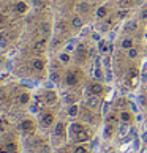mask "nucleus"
<instances>
[{
    "label": "nucleus",
    "instance_id": "obj_1",
    "mask_svg": "<svg viewBox=\"0 0 147 153\" xmlns=\"http://www.w3.org/2000/svg\"><path fill=\"white\" fill-rule=\"evenodd\" d=\"M82 76H84V73L79 68H68L63 74V82L66 87H78Z\"/></svg>",
    "mask_w": 147,
    "mask_h": 153
},
{
    "label": "nucleus",
    "instance_id": "obj_2",
    "mask_svg": "<svg viewBox=\"0 0 147 153\" xmlns=\"http://www.w3.org/2000/svg\"><path fill=\"white\" fill-rule=\"evenodd\" d=\"M29 68L33 74H44L48 70V60L43 57V55H35L33 59H30L29 62Z\"/></svg>",
    "mask_w": 147,
    "mask_h": 153
},
{
    "label": "nucleus",
    "instance_id": "obj_3",
    "mask_svg": "<svg viewBox=\"0 0 147 153\" xmlns=\"http://www.w3.org/2000/svg\"><path fill=\"white\" fill-rule=\"evenodd\" d=\"M73 55H75V60L78 62V63H84V62L90 57L89 55V48L84 43L76 44V49H75V52H73Z\"/></svg>",
    "mask_w": 147,
    "mask_h": 153
},
{
    "label": "nucleus",
    "instance_id": "obj_4",
    "mask_svg": "<svg viewBox=\"0 0 147 153\" xmlns=\"http://www.w3.org/2000/svg\"><path fill=\"white\" fill-rule=\"evenodd\" d=\"M40 123H41L43 126H46V128L54 126V125H55V115H54V112H51V111H41V112H40Z\"/></svg>",
    "mask_w": 147,
    "mask_h": 153
},
{
    "label": "nucleus",
    "instance_id": "obj_5",
    "mask_svg": "<svg viewBox=\"0 0 147 153\" xmlns=\"http://www.w3.org/2000/svg\"><path fill=\"white\" fill-rule=\"evenodd\" d=\"M48 44H49V39H48V38H38L37 41H33L32 51H33V52H35L37 55H41V54L46 52Z\"/></svg>",
    "mask_w": 147,
    "mask_h": 153
},
{
    "label": "nucleus",
    "instance_id": "obj_6",
    "mask_svg": "<svg viewBox=\"0 0 147 153\" xmlns=\"http://www.w3.org/2000/svg\"><path fill=\"white\" fill-rule=\"evenodd\" d=\"M43 103L46 106H55L59 103V95L55 90H46L43 95Z\"/></svg>",
    "mask_w": 147,
    "mask_h": 153
},
{
    "label": "nucleus",
    "instance_id": "obj_7",
    "mask_svg": "<svg viewBox=\"0 0 147 153\" xmlns=\"http://www.w3.org/2000/svg\"><path fill=\"white\" fill-rule=\"evenodd\" d=\"M86 106L89 107L90 111H98L101 106H103V103H101L100 96L97 95H89L87 100H86Z\"/></svg>",
    "mask_w": 147,
    "mask_h": 153
},
{
    "label": "nucleus",
    "instance_id": "obj_8",
    "mask_svg": "<svg viewBox=\"0 0 147 153\" xmlns=\"http://www.w3.org/2000/svg\"><path fill=\"white\" fill-rule=\"evenodd\" d=\"M104 85L101 84L100 81H92L89 84V93L90 95H97V96H101L104 93Z\"/></svg>",
    "mask_w": 147,
    "mask_h": 153
},
{
    "label": "nucleus",
    "instance_id": "obj_9",
    "mask_svg": "<svg viewBox=\"0 0 147 153\" xmlns=\"http://www.w3.org/2000/svg\"><path fill=\"white\" fill-rule=\"evenodd\" d=\"M90 10H92V7H90V3L87 2V0H79V2L76 3V14H79V16L89 14Z\"/></svg>",
    "mask_w": 147,
    "mask_h": 153
},
{
    "label": "nucleus",
    "instance_id": "obj_10",
    "mask_svg": "<svg viewBox=\"0 0 147 153\" xmlns=\"http://www.w3.org/2000/svg\"><path fill=\"white\" fill-rule=\"evenodd\" d=\"M109 14H111L109 13V7L106 3L104 5H100V7L95 10V19H97V21H104Z\"/></svg>",
    "mask_w": 147,
    "mask_h": 153
},
{
    "label": "nucleus",
    "instance_id": "obj_11",
    "mask_svg": "<svg viewBox=\"0 0 147 153\" xmlns=\"http://www.w3.org/2000/svg\"><path fill=\"white\" fill-rule=\"evenodd\" d=\"M19 128H21L22 133L32 134L33 131H35V123H33V120H30V118H24V120L19 123Z\"/></svg>",
    "mask_w": 147,
    "mask_h": 153
},
{
    "label": "nucleus",
    "instance_id": "obj_12",
    "mask_svg": "<svg viewBox=\"0 0 147 153\" xmlns=\"http://www.w3.org/2000/svg\"><path fill=\"white\" fill-rule=\"evenodd\" d=\"M90 137H92V136H90V131L86 128V129H82L81 133H78L76 136H73V140H75L76 144H86V142L90 140Z\"/></svg>",
    "mask_w": 147,
    "mask_h": 153
},
{
    "label": "nucleus",
    "instance_id": "obj_13",
    "mask_svg": "<svg viewBox=\"0 0 147 153\" xmlns=\"http://www.w3.org/2000/svg\"><path fill=\"white\" fill-rule=\"evenodd\" d=\"M119 120H120V123H130V125H131L133 120H134V112L127 111V109L120 111V112H119Z\"/></svg>",
    "mask_w": 147,
    "mask_h": 153
},
{
    "label": "nucleus",
    "instance_id": "obj_14",
    "mask_svg": "<svg viewBox=\"0 0 147 153\" xmlns=\"http://www.w3.org/2000/svg\"><path fill=\"white\" fill-rule=\"evenodd\" d=\"M52 134H54V137H65V134H66V125L63 122H57V123L54 125Z\"/></svg>",
    "mask_w": 147,
    "mask_h": 153
},
{
    "label": "nucleus",
    "instance_id": "obj_15",
    "mask_svg": "<svg viewBox=\"0 0 147 153\" xmlns=\"http://www.w3.org/2000/svg\"><path fill=\"white\" fill-rule=\"evenodd\" d=\"M70 27L73 30H81L82 27H84V19H82V16H79V14H75L73 18L70 19Z\"/></svg>",
    "mask_w": 147,
    "mask_h": 153
},
{
    "label": "nucleus",
    "instance_id": "obj_16",
    "mask_svg": "<svg viewBox=\"0 0 147 153\" xmlns=\"http://www.w3.org/2000/svg\"><path fill=\"white\" fill-rule=\"evenodd\" d=\"M10 41H11V33H10V30H7V29L0 30V49L7 48L8 44H10Z\"/></svg>",
    "mask_w": 147,
    "mask_h": 153
},
{
    "label": "nucleus",
    "instance_id": "obj_17",
    "mask_svg": "<svg viewBox=\"0 0 147 153\" xmlns=\"http://www.w3.org/2000/svg\"><path fill=\"white\" fill-rule=\"evenodd\" d=\"M57 60L62 65H70L71 60H73V55H71V52H68V51H60L59 55H57Z\"/></svg>",
    "mask_w": 147,
    "mask_h": 153
},
{
    "label": "nucleus",
    "instance_id": "obj_18",
    "mask_svg": "<svg viewBox=\"0 0 147 153\" xmlns=\"http://www.w3.org/2000/svg\"><path fill=\"white\" fill-rule=\"evenodd\" d=\"M120 48H122L123 51H128V49L134 48V38H133L131 35L123 36V38H122V41H120Z\"/></svg>",
    "mask_w": 147,
    "mask_h": 153
},
{
    "label": "nucleus",
    "instance_id": "obj_19",
    "mask_svg": "<svg viewBox=\"0 0 147 153\" xmlns=\"http://www.w3.org/2000/svg\"><path fill=\"white\" fill-rule=\"evenodd\" d=\"M82 129H86V126H84V123H81V122H73L68 126V131H70L71 136H76L78 133H81Z\"/></svg>",
    "mask_w": 147,
    "mask_h": 153
},
{
    "label": "nucleus",
    "instance_id": "obj_20",
    "mask_svg": "<svg viewBox=\"0 0 147 153\" xmlns=\"http://www.w3.org/2000/svg\"><path fill=\"white\" fill-rule=\"evenodd\" d=\"M40 33H41V38H48L51 36V33H52V27H51L49 22H43V24H40Z\"/></svg>",
    "mask_w": 147,
    "mask_h": 153
},
{
    "label": "nucleus",
    "instance_id": "obj_21",
    "mask_svg": "<svg viewBox=\"0 0 147 153\" xmlns=\"http://www.w3.org/2000/svg\"><path fill=\"white\" fill-rule=\"evenodd\" d=\"M79 114H81V107H79L76 103L68 106V109H66V115H68L70 118H76Z\"/></svg>",
    "mask_w": 147,
    "mask_h": 153
},
{
    "label": "nucleus",
    "instance_id": "obj_22",
    "mask_svg": "<svg viewBox=\"0 0 147 153\" xmlns=\"http://www.w3.org/2000/svg\"><path fill=\"white\" fill-rule=\"evenodd\" d=\"M14 11L18 14H25L27 11H29V5L25 2H22V0H19V2H16V5H14Z\"/></svg>",
    "mask_w": 147,
    "mask_h": 153
},
{
    "label": "nucleus",
    "instance_id": "obj_23",
    "mask_svg": "<svg viewBox=\"0 0 147 153\" xmlns=\"http://www.w3.org/2000/svg\"><path fill=\"white\" fill-rule=\"evenodd\" d=\"M5 150H7V153H18L19 149H18V144L14 142V140H7V142L3 144Z\"/></svg>",
    "mask_w": 147,
    "mask_h": 153
},
{
    "label": "nucleus",
    "instance_id": "obj_24",
    "mask_svg": "<svg viewBox=\"0 0 147 153\" xmlns=\"http://www.w3.org/2000/svg\"><path fill=\"white\" fill-rule=\"evenodd\" d=\"M18 103L21 106H25V104H29L30 103V93L29 92H21L18 95Z\"/></svg>",
    "mask_w": 147,
    "mask_h": 153
},
{
    "label": "nucleus",
    "instance_id": "obj_25",
    "mask_svg": "<svg viewBox=\"0 0 147 153\" xmlns=\"http://www.w3.org/2000/svg\"><path fill=\"white\" fill-rule=\"evenodd\" d=\"M128 133H131L130 123H120V125H119V134H120V136H127Z\"/></svg>",
    "mask_w": 147,
    "mask_h": 153
},
{
    "label": "nucleus",
    "instance_id": "obj_26",
    "mask_svg": "<svg viewBox=\"0 0 147 153\" xmlns=\"http://www.w3.org/2000/svg\"><path fill=\"white\" fill-rule=\"evenodd\" d=\"M125 52H127V57H128L130 60H136V59L139 57V51H138V48H131V49L125 51Z\"/></svg>",
    "mask_w": 147,
    "mask_h": 153
},
{
    "label": "nucleus",
    "instance_id": "obj_27",
    "mask_svg": "<svg viewBox=\"0 0 147 153\" xmlns=\"http://www.w3.org/2000/svg\"><path fill=\"white\" fill-rule=\"evenodd\" d=\"M63 101L68 106H71V104H75L76 103V95H73L71 92H68V93H65L63 95Z\"/></svg>",
    "mask_w": 147,
    "mask_h": 153
},
{
    "label": "nucleus",
    "instance_id": "obj_28",
    "mask_svg": "<svg viewBox=\"0 0 147 153\" xmlns=\"http://www.w3.org/2000/svg\"><path fill=\"white\" fill-rule=\"evenodd\" d=\"M71 153H89V149L84 144H76L75 147H73Z\"/></svg>",
    "mask_w": 147,
    "mask_h": 153
},
{
    "label": "nucleus",
    "instance_id": "obj_29",
    "mask_svg": "<svg viewBox=\"0 0 147 153\" xmlns=\"http://www.w3.org/2000/svg\"><path fill=\"white\" fill-rule=\"evenodd\" d=\"M114 125H111V123H106V128H104V137L106 139H111L112 137V134H114Z\"/></svg>",
    "mask_w": 147,
    "mask_h": 153
},
{
    "label": "nucleus",
    "instance_id": "obj_30",
    "mask_svg": "<svg viewBox=\"0 0 147 153\" xmlns=\"http://www.w3.org/2000/svg\"><path fill=\"white\" fill-rule=\"evenodd\" d=\"M116 19H117V16H114V14H109L108 18L104 19V29H111V27L114 25Z\"/></svg>",
    "mask_w": 147,
    "mask_h": 153
},
{
    "label": "nucleus",
    "instance_id": "obj_31",
    "mask_svg": "<svg viewBox=\"0 0 147 153\" xmlns=\"http://www.w3.org/2000/svg\"><path fill=\"white\" fill-rule=\"evenodd\" d=\"M92 76H93V79L95 81H101L103 79V70H101L100 66H95V70H93V73H92Z\"/></svg>",
    "mask_w": 147,
    "mask_h": 153
},
{
    "label": "nucleus",
    "instance_id": "obj_32",
    "mask_svg": "<svg viewBox=\"0 0 147 153\" xmlns=\"http://www.w3.org/2000/svg\"><path fill=\"white\" fill-rule=\"evenodd\" d=\"M134 5V0H119V8H127L130 10Z\"/></svg>",
    "mask_w": 147,
    "mask_h": 153
},
{
    "label": "nucleus",
    "instance_id": "obj_33",
    "mask_svg": "<svg viewBox=\"0 0 147 153\" xmlns=\"http://www.w3.org/2000/svg\"><path fill=\"white\" fill-rule=\"evenodd\" d=\"M138 29V22L136 21H128L125 24V32H134Z\"/></svg>",
    "mask_w": 147,
    "mask_h": 153
},
{
    "label": "nucleus",
    "instance_id": "obj_34",
    "mask_svg": "<svg viewBox=\"0 0 147 153\" xmlns=\"http://www.w3.org/2000/svg\"><path fill=\"white\" fill-rule=\"evenodd\" d=\"M128 13H130V10H127V8H119L117 13H116V16H117V19H125L127 16H128Z\"/></svg>",
    "mask_w": 147,
    "mask_h": 153
},
{
    "label": "nucleus",
    "instance_id": "obj_35",
    "mask_svg": "<svg viewBox=\"0 0 147 153\" xmlns=\"http://www.w3.org/2000/svg\"><path fill=\"white\" fill-rule=\"evenodd\" d=\"M120 120H119V114H109L108 117H106V123H111V125H114V123H119Z\"/></svg>",
    "mask_w": 147,
    "mask_h": 153
},
{
    "label": "nucleus",
    "instance_id": "obj_36",
    "mask_svg": "<svg viewBox=\"0 0 147 153\" xmlns=\"http://www.w3.org/2000/svg\"><path fill=\"white\" fill-rule=\"evenodd\" d=\"M7 22H8V18H7V14L0 11V30H3L5 27H7Z\"/></svg>",
    "mask_w": 147,
    "mask_h": 153
},
{
    "label": "nucleus",
    "instance_id": "obj_37",
    "mask_svg": "<svg viewBox=\"0 0 147 153\" xmlns=\"http://www.w3.org/2000/svg\"><path fill=\"white\" fill-rule=\"evenodd\" d=\"M51 77H52V81H54V82H60V73H59V71H52Z\"/></svg>",
    "mask_w": 147,
    "mask_h": 153
},
{
    "label": "nucleus",
    "instance_id": "obj_38",
    "mask_svg": "<svg viewBox=\"0 0 147 153\" xmlns=\"http://www.w3.org/2000/svg\"><path fill=\"white\" fill-rule=\"evenodd\" d=\"M7 125H8V122L5 120V118H0V133H2V131H5V128H7Z\"/></svg>",
    "mask_w": 147,
    "mask_h": 153
},
{
    "label": "nucleus",
    "instance_id": "obj_39",
    "mask_svg": "<svg viewBox=\"0 0 147 153\" xmlns=\"http://www.w3.org/2000/svg\"><path fill=\"white\" fill-rule=\"evenodd\" d=\"M125 100H119L117 101V107H120V111H123V109H125Z\"/></svg>",
    "mask_w": 147,
    "mask_h": 153
},
{
    "label": "nucleus",
    "instance_id": "obj_40",
    "mask_svg": "<svg viewBox=\"0 0 147 153\" xmlns=\"http://www.w3.org/2000/svg\"><path fill=\"white\" fill-rule=\"evenodd\" d=\"M141 18H143V19H147V7L143 8V11H141Z\"/></svg>",
    "mask_w": 147,
    "mask_h": 153
},
{
    "label": "nucleus",
    "instance_id": "obj_41",
    "mask_svg": "<svg viewBox=\"0 0 147 153\" xmlns=\"http://www.w3.org/2000/svg\"><path fill=\"white\" fill-rule=\"evenodd\" d=\"M92 38L95 39V41H100V35H98V33H92Z\"/></svg>",
    "mask_w": 147,
    "mask_h": 153
},
{
    "label": "nucleus",
    "instance_id": "obj_42",
    "mask_svg": "<svg viewBox=\"0 0 147 153\" xmlns=\"http://www.w3.org/2000/svg\"><path fill=\"white\" fill-rule=\"evenodd\" d=\"M143 140H144V142H147V131L143 134Z\"/></svg>",
    "mask_w": 147,
    "mask_h": 153
},
{
    "label": "nucleus",
    "instance_id": "obj_43",
    "mask_svg": "<svg viewBox=\"0 0 147 153\" xmlns=\"http://www.w3.org/2000/svg\"><path fill=\"white\" fill-rule=\"evenodd\" d=\"M146 92H147V85H146Z\"/></svg>",
    "mask_w": 147,
    "mask_h": 153
}]
</instances>
